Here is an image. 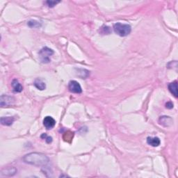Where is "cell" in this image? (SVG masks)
<instances>
[{"mask_svg":"<svg viewBox=\"0 0 178 178\" xmlns=\"http://www.w3.org/2000/svg\"><path fill=\"white\" fill-rule=\"evenodd\" d=\"M27 25L29 27L31 28H39L41 27V23L36 20H30L27 23Z\"/></svg>","mask_w":178,"mask_h":178,"instance_id":"4fadbf2b","label":"cell"},{"mask_svg":"<svg viewBox=\"0 0 178 178\" xmlns=\"http://www.w3.org/2000/svg\"><path fill=\"white\" fill-rule=\"evenodd\" d=\"M11 86L13 88L14 92L16 93H20L23 90V86L21 85V84L18 82V79H15L11 82Z\"/></svg>","mask_w":178,"mask_h":178,"instance_id":"52a82bcc","label":"cell"},{"mask_svg":"<svg viewBox=\"0 0 178 178\" xmlns=\"http://www.w3.org/2000/svg\"><path fill=\"white\" fill-rule=\"evenodd\" d=\"M1 125H6V126H10L15 121L14 117L11 116H6V117H1Z\"/></svg>","mask_w":178,"mask_h":178,"instance_id":"9c48e42d","label":"cell"},{"mask_svg":"<svg viewBox=\"0 0 178 178\" xmlns=\"http://www.w3.org/2000/svg\"><path fill=\"white\" fill-rule=\"evenodd\" d=\"M41 138H44L45 141H46L47 143H50L52 142V138L51 136H47L46 135V134H43V135L41 136Z\"/></svg>","mask_w":178,"mask_h":178,"instance_id":"9a60e30c","label":"cell"},{"mask_svg":"<svg viewBox=\"0 0 178 178\" xmlns=\"http://www.w3.org/2000/svg\"><path fill=\"white\" fill-rule=\"evenodd\" d=\"M114 30L115 33L118 36L124 37L127 36L131 33L132 27L129 25L122 23H116L114 25Z\"/></svg>","mask_w":178,"mask_h":178,"instance_id":"7a4b0ae2","label":"cell"},{"mask_svg":"<svg viewBox=\"0 0 178 178\" xmlns=\"http://www.w3.org/2000/svg\"><path fill=\"white\" fill-rule=\"evenodd\" d=\"M166 107L167 108H169V109H171V108H173V104L171 102H167L166 104Z\"/></svg>","mask_w":178,"mask_h":178,"instance_id":"2e32d148","label":"cell"},{"mask_svg":"<svg viewBox=\"0 0 178 178\" xmlns=\"http://www.w3.org/2000/svg\"><path fill=\"white\" fill-rule=\"evenodd\" d=\"M34 85L35 86V87L38 89L40 90H45V88H46V84L43 81L42 79H36L34 81Z\"/></svg>","mask_w":178,"mask_h":178,"instance_id":"8fae6325","label":"cell"},{"mask_svg":"<svg viewBox=\"0 0 178 178\" xmlns=\"http://www.w3.org/2000/svg\"><path fill=\"white\" fill-rule=\"evenodd\" d=\"M15 99L11 96H8L6 95H2L0 99V105L1 107H8L12 105L14 103Z\"/></svg>","mask_w":178,"mask_h":178,"instance_id":"5b68a950","label":"cell"},{"mask_svg":"<svg viewBox=\"0 0 178 178\" xmlns=\"http://www.w3.org/2000/svg\"><path fill=\"white\" fill-rule=\"evenodd\" d=\"M68 89L71 93L80 94L82 92V89L80 84L77 81L72 80L68 83Z\"/></svg>","mask_w":178,"mask_h":178,"instance_id":"277c9868","label":"cell"},{"mask_svg":"<svg viewBox=\"0 0 178 178\" xmlns=\"http://www.w3.org/2000/svg\"><path fill=\"white\" fill-rule=\"evenodd\" d=\"M60 3L59 1H47L46 4H47V6L50 8H53L54 6H56V4Z\"/></svg>","mask_w":178,"mask_h":178,"instance_id":"5bb4252c","label":"cell"},{"mask_svg":"<svg viewBox=\"0 0 178 178\" xmlns=\"http://www.w3.org/2000/svg\"><path fill=\"white\" fill-rule=\"evenodd\" d=\"M56 121L51 116H46L43 119V125L47 129H51L55 126Z\"/></svg>","mask_w":178,"mask_h":178,"instance_id":"8992f818","label":"cell"},{"mask_svg":"<svg viewBox=\"0 0 178 178\" xmlns=\"http://www.w3.org/2000/svg\"><path fill=\"white\" fill-rule=\"evenodd\" d=\"M52 49L47 47H45L42 48L39 52V58L40 61L43 64H48L51 61V57L54 54Z\"/></svg>","mask_w":178,"mask_h":178,"instance_id":"3957f363","label":"cell"},{"mask_svg":"<svg viewBox=\"0 0 178 178\" xmlns=\"http://www.w3.org/2000/svg\"><path fill=\"white\" fill-rule=\"evenodd\" d=\"M159 122L162 125L165 126V127H168V126H170L172 124L173 120L168 116H162L159 119Z\"/></svg>","mask_w":178,"mask_h":178,"instance_id":"7c38bea8","label":"cell"},{"mask_svg":"<svg viewBox=\"0 0 178 178\" xmlns=\"http://www.w3.org/2000/svg\"><path fill=\"white\" fill-rule=\"evenodd\" d=\"M24 162L26 164L36 166H45L49 162V158L43 153H31L23 157Z\"/></svg>","mask_w":178,"mask_h":178,"instance_id":"6da1fadb","label":"cell"},{"mask_svg":"<svg viewBox=\"0 0 178 178\" xmlns=\"http://www.w3.org/2000/svg\"><path fill=\"white\" fill-rule=\"evenodd\" d=\"M147 144L153 147H158L160 145L161 141L158 137H150V136H149L147 138Z\"/></svg>","mask_w":178,"mask_h":178,"instance_id":"ba28073f","label":"cell"},{"mask_svg":"<svg viewBox=\"0 0 178 178\" xmlns=\"http://www.w3.org/2000/svg\"><path fill=\"white\" fill-rule=\"evenodd\" d=\"M168 90L172 94L174 95L175 97H178V92H177V82L175 81L172 83L169 84L168 85Z\"/></svg>","mask_w":178,"mask_h":178,"instance_id":"30bf717a","label":"cell"}]
</instances>
